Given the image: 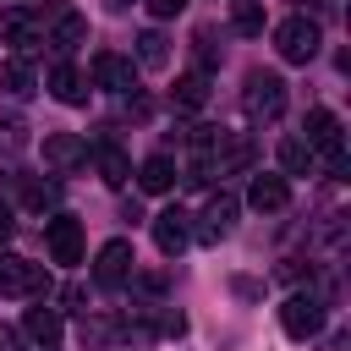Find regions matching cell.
Instances as JSON below:
<instances>
[{"mask_svg": "<svg viewBox=\"0 0 351 351\" xmlns=\"http://www.w3.org/2000/svg\"><path fill=\"white\" fill-rule=\"evenodd\" d=\"M318 44H324V33H318L313 16H285V22L274 27V49H280V60H291V66H307V60L318 55Z\"/></svg>", "mask_w": 351, "mask_h": 351, "instance_id": "1", "label": "cell"}, {"mask_svg": "<svg viewBox=\"0 0 351 351\" xmlns=\"http://www.w3.org/2000/svg\"><path fill=\"white\" fill-rule=\"evenodd\" d=\"M241 110H247L252 121H274V115L285 110V82H280L274 71H252V77H247V93H241Z\"/></svg>", "mask_w": 351, "mask_h": 351, "instance_id": "2", "label": "cell"}, {"mask_svg": "<svg viewBox=\"0 0 351 351\" xmlns=\"http://www.w3.org/2000/svg\"><path fill=\"white\" fill-rule=\"evenodd\" d=\"M44 285H49L44 263H27V258H16V252H0V296H33V291H44Z\"/></svg>", "mask_w": 351, "mask_h": 351, "instance_id": "3", "label": "cell"}, {"mask_svg": "<svg viewBox=\"0 0 351 351\" xmlns=\"http://www.w3.org/2000/svg\"><path fill=\"white\" fill-rule=\"evenodd\" d=\"M132 241L126 236H115V241H104L99 247V258H93V280L104 285V291H115V285H126V274H132Z\"/></svg>", "mask_w": 351, "mask_h": 351, "instance_id": "4", "label": "cell"}, {"mask_svg": "<svg viewBox=\"0 0 351 351\" xmlns=\"http://www.w3.org/2000/svg\"><path fill=\"white\" fill-rule=\"evenodd\" d=\"M280 329H285L291 340H313V335L324 329V307H318L313 296H285V307H280Z\"/></svg>", "mask_w": 351, "mask_h": 351, "instance_id": "5", "label": "cell"}, {"mask_svg": "<svg viewBox=\"0 0 351 351\" xmlns=\"http://www.w3.org/2000/svg\"><path fill=\"white\" fill-rule=\"evenodd\" d=\"M307 148L340 159V148H346V126H340L335 110H307Z\"/></svg>", "mask_w": 351, "mask_h": 351, "instance_id": "6", "label": "cell"}, {"mask_svg": "<svg viewBox=\"0 0 351 351\" xmlns=\"http://www.w3.org/2000/svg\"><path fill=\"white\" fill-rule=\"evenodd\" d=\"M44 241H49V258L55 263H82V225L71 214H55L44 225Z\"/></svg>", "mask_w": 351, "mask_h": 351, "instance_id": "7", "label": "cell"}, {"mask_svg": "<svg viewBox=\"0 0 351 351\" xmlns=\"http://www.w3.org/2000/svg\"><path fill=\"white\" fill-rule=\"evenodd\" d=\"M82 159H88V143L77 132H49L44 137V165L49 170H77Z\"/></svg>", "mask_w": 351, "mask_h": 351, "instance_id": "8", "label": "cell"}, {"mask_svg": "<svg viewBox=\"0 0 351 351\" xmlns=\"http://www.w3.org/2000/svg\"><path fill=\"white\" fill-rule=\"evenodd\" d=\"M247 203H252L258 214H280V208L291 203V181H285V176H252Z\"/></svg>", "mask_w": 351, "mask_h": 351, "instance_id": "9", "label": "cell"}, {"mask_svg": "<svg viewBox=\"0 0 351 351\" xmlns=\"http://www.w3.org/2000/svg\"><path fill=\"white\" fill-rule=\"evenodd\" d=\"M186 241H192V230H186V214H181V208H165V214H154V247H159L165 258H176Z\"/></svg>", "mask_w": 351, "mask_h": 351, "instance_id": "10", "label": "cell"}, {"mask_svg": "<svg viewBox=\"0 0 351 351\" xmlns=\"http://www.w3.org/2000/svg\"><path fill=\"white\" fill-rule=\"evenodd\" d=\"M93 82L110 88V93H126L132 88V60H121L115 49H99L93 55Z\"/></svg>", "mask_w": 351, "mask_h": 351, "instance_id": "11", "label": "cell"}, {"mask_svg": "<svg viewBox=\"0 0 351 351\" xmlns=\"http://www.w3.org/2000/svg\"><path fill=\"white\" fill-rule=\"evenodd\" d=\"M49 93L60 99V104H88V82H82V71L77 66H49Z\"/></svg>", "mask_w": 351, "mask_h": 351, "instance_id": "12", "label": "cell"}, {"mask_svg": "<svg viewBox=\"0 0 351 351\" xmlns=\"http://www.w3.org/2000/svg\"><path fill=\"white\" fill-rule=\"evenodd\" d=\"M137 186H143V192H170V186H176V159H170V154L143 159V165H137Z\"/></svg>", "mask_w": 351, "mask_h": 351, "instance_id": "13", "label": "cell"}, {"mask_svg": "<svg viewBox=\"0 0 351 351\" xmlns=\"http://www.w3.org/2000/svg\"><path fill=\"white\" fill-rule=\"evenodd\" d=\"M230 219H236V197H230V192H219V197L208 203L203 225H197V241H219V236L230 230Z\"/></svg>", "mask_w": 351, "mask_h": 351, "instance_id": "14", "label": "cell"}, {"mask_svg": "<svg viewBox=\"0 0 351 351\" xmlns=\"http://www.w3.org/2000/svg\"><path fill=\"white\" fill-rule=\"evenodd\" d=\"M88 38V16H77V11H60V22L49 27V49L55 55H66V49H77Z\"/></svg>", "mask_w": 351, "mask_h": 351, "instance_id": "15", "label": "cell"}, {"mask_svg": "<svg viewBox=\"0 0 351 351\" xmlns=\"http://www.w3.org/2000/svg\"><path fill=\"white\" fill-rule=\"evenodd\" d=\"M93 165H99V176H104L110 186H126V181H132V159H126L115 143H99V148H93Z\"/></svg>", "mask_w": 351, "mask_h": 351, "instance_id": "16", "label": "cell"}, {"mask_svg": "<svg viewBox=\"0 0 351 351\" xmlns=\"http://www.w3.org/2000/svg\"><path fill=\"white\" fill-rule=\"evenodd\" d=\"M208 104V71H186L176 82V110H203Z\"/></svg>", "mask_w": 351, "mask_h": 351, "instance_id": "17", "label": "cell"}, {"mask_svg": "<svg viewBox=\"0 0 351 351\" xmlns=\"http://www.w3.org/2000/svg\"><path fill=\"white\" fill-rule=\"evenodd\" d=\"M22 329H27L38 346H55V340H60V313H49V307H27Z\"/></svg>", "mask_w": 351, "mask_h": 351, "instance_id": "18", "label": "cell"}, {"mask_svg": "<svg viewBox=\"0 0 351 351\" xmlns=\"http://www.w3.org/2000/svg\"><path fill=\"white\" fill-rule=\"evenodd\" d=\"M230 27H236L241 38H258V33H263V0H236V5H230Z\"/></svg>", "mask_w": 351, "mask_h": 351, "instance_id": "19", "label": "cell"}, {"mask_svg": "<svg viewBox=\"0 0 351 351\" xmlns=\"http://www.w3.org/2000/svg\"><path fill=\"white\" fill-rule=\"evenodd\" d=\"M0 38L33 49V16H27V11H0Z\"/></svg>", "mask_w": 351, "mask_h": 351, "instance_id": "20", "label": "cell"}, {"mask_svg": "<svg viewBox=\"0 0 351 351\" xmlns=\"http://www.w3.org/2000/svg\"><path fill=\"white\" fill-rule=\"evenodd\" d=\"M307 165H313V148H307L302 137H285V143H280V170H285V176H307Z\"/></svg>", "mask_w": 351, "mask_h": 351, "instance_id": "21", "label": "cell"}, {"mask_svg": "<svg viewBox=\"0 0 351 351\" xmlns=\"http://www.w3.org/2000/svg\"><path fill=\"white\" fill-rule=\"evenodd\" d=\"M0 82H5V93H33V66L27 60H5L0 66Z\"/></svg>", "mask_w": 351, "mask_h": 351, "instance_id": "22", "label": "cell"}, {"mask_svg": "<svg viewBox=\"0 0 351 351\" xmlns=\"http://www.w3.org/2000/svg\"><path fill=\"white\" fill-rule=\"evenodd\" d=\"M137 60H143L148 71H159V66L170 60V49H165V38H159V33H143V38H137Z\"/></svg>", "mask_w": 351, "mask_h": 351, "instance_id": "23", "label": "cell"}, {"mask_svg": "<svg viewBox=\"0 0 351 351\" xmlns=\"http://www.w3.org/2000/svg\"><path fill=\"white\" fill-rule=\"evenodd\" d=\"M27 203H33V208H44V203H55V186H44V181H33V186H27Z\"/></svg>", "mask_w": 351, "mask_h": 351, "instance_id": "24", "label": "cell"}, {"mask_svg": "<svg viewBox=\"0 0 351 351\" xmlns=\"http://www.w3.org/2000/svg\"><path fill=\"white\" fill-rule=\"evenodd\" d=\"M181 329H186L181 313H159V335H181Z\"/></svg>", "mask_w": 351, "mask_h": 351, "instance_id": "25", "label": "cell"}, {"mask_svg": "<svg viewBox=\"0 0 351 351\" xmlns=\"http://www.w3.org/2000/svg\"><path fill=\"white\" fill-rule=\"evenodd\" d=\"M181 5H186V0H148L154 16H181Z\"/></svg>", "mask_w": 351, "mask_h": 351, "instance_id": "26", "label": "cell"}, {"mask_svg": "<svg viewBox=\"0 0 351 351\" xmlns=\"http://www.w3.org/2000/svg\"><path fill=\"white\" fill-rule=\"evenodd\" d=\"M16 230V214H11V203H0V241Z\"/></svg>", "mask_w": 351, "mask_h": 351, "instance_id": "27", "label": "cell"}, {"mask_svg": "<svg viewBox=\"0 0 351 351\" xmlns=\"http://www.w3.org/2000/svg\"><path fill=\"white\" fill-rule=\"evenodd\" d=\"M0 351H22V340H16V329H0Z\"/></svg>", "mask_w": 351, "mask_h": 351, "instance_id": "28", "label": "cell"}, {"mask_svg": "<svg viewBox=\"0 0 351 351\" xmlns=\"http://www.w3.org/2000/svg\"><path fill=\"white\" fill-rule=\"evenodd\" d=\"M115 5H126V0H115Z\"/></svg>", "mask_w": 351, "mask_h": 351, "instance_id": "29", "label": "cell"}]
</instances>
